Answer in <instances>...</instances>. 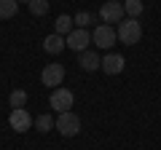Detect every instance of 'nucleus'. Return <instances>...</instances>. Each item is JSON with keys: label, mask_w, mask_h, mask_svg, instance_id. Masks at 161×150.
Masks as SVG:
<instances>
[{"label": "nucleus", "mask_w": 161, "mask_h": 150, "mask_svg": "<svg viewBox=\"0 0 161 150\" xmlns=\"http://www.w3.org/2000/svg\"><path fill=\"white\" fill-rule=\"evenodd\" d=\"M124 67H126V59L121 56V54H108V56H102V72L118 75V72H124Z\"/></svg>", "instance_id": "obj_9"}, {"label": "nucleus", "mask_w": 161, "mask_h": 150, "mask_svg": "<svg viewBox=\"0 0 161 150\" xmlns=\"http://www.w3.org/2000/svg\"><path fill=\"white\" fill-rule=\"evenodd\" d=\"M99 19H102L105 24H110L113 27V22H124V3H118V0H108L102 8H99Z\"/></svg>", "instance_id": "obj_5"}, {"label": "nucleus", "mask_w": 161, "mask_h": 150, "mask_svg": "<svg viewBox=\"0 0 161 150\" xmlns=\"http://www.w3.org/2000/svg\"><path fill=\"white\" fill-rule=\"evenodd\" d=\"M27 8H30L32 16H46L48 13V0H30Z\"/></svg>", "instance_id": "obj_16"}, {"label": "nucleus", "mask_w": 161, "mask_h": 150, "mask_svg": "<svg viewBox=\"0 0 161 150\" xmlns=\"http://www.w3.org/2000/svg\"><path fill=\"white\" fill-rule=\"evenodd\" d=\"M43 48H46V54H62L64 48H67V43H64V35H48L46 40H43Z\"/></svg>", "instance_id": "obj_11"}, {"label": "nucleus", "mask_w": 161, "mask_h": 150, "mask_svg": "<svg viewBox=\"0 0 161 150\" xmlns=\"http://www.w3.org/2000/svg\"><path fill=\"white\" fill-rule=\"evenodd\" d=\"M54 129H59V134H62V137H75V134L80 131V118L75 115L73 110L59 113V118L54 121Z\"/></svg>", "instance_id": "obj_2"}, {"label": "nucleus", "mask_w": 161, "mask_h": 150, "mask_svg": "<svg viewBox=\"0 0 161 150\" xmlns=\"http://www.w3.org/2000/svg\"><path fill=\"white\" fill-rule=\"evenodd\" d=\"M73 22H75V27L86 29L89 24H92V13H89V11H78V13H75V16H73Z\"/></svg>", "instance_id": "obj_18"}, {"label": "nucleus", "mask_w": 161, "mask_h": 150, "mask_svg": "<svg viewBox=\"0 0 161 150\" xmlns=\"http://www.w3.org/2000/svg\"><path fill=\"white\" fill-rule=\"evenodd\" d=\"M48 104L57 113H67L73 107V91H67V88H54L51 97H48Z\"/></svg>", "instance_id": "obj_6"}, {"label": "nucleus", "mask_w": 161, "mask_h": 150, "mask_svg": "<svg viewBox=\"0 0 161 150\" xmlns=\"http://www.w3.org/2000/svg\"><path fill=\"white\" fill-rule=\"evenodd\" d=\"M64 43H67V48H73V51H86V46L92 43V35L86 32V29H80V27H75L73 32L64 38Z\"/></svg>", "instance_id": "obj_8"}, {"label": "nucleus", "mask_w": 161, "mask_h": 150, "mask_svg": "<svg viewBox=\"0 0 161 150\" xmlns=\"http://www.w3.org/2000/svg\"><path fill=\"white\" fill-rule=\"evenodd\" d=\"M115 35H118V40L124 43V46H134V43H140V38H142V24H140L137 19H124V22L118 24V29H115Z\"/></svg>", "instance_id": "obj_1"}, {"label": "nucleus", "mask_w": 161, "mask_h": 150, "mask_svg": "<svg viewBox=\"0 0 161 150\" xmlns=\"http://www.w3.org/2000/svg\"><path fill=\"white\" fill-rule=\"evenodd\" d=\"M115 40H118V35H115V29L110 27V24H99V27L92 32V43L97 48H113Z\"/></svg>", "instance_id": "obj_3"}, {"label": "nucleus", "mask_w": 161, "mask_h": 150, "mask_svg": "<svg viewBox=\"0 0 161 150\" xmlns=\"http://www.w3.org/2000/svg\"><path fill=\"white\" fill-rule=\"evenodd\" d=\"M8 126H11L14 131L24 134V131H30V126H32V118H30V113H27L24 107L11 110V115H8Z\"/></svg>", "instance_id": "obj_7"}, {"label": "nucleus", "mask_w": 161, "mask_h": 150, "mask_svg": "<svg viewBox=\"0 0 161 150\" xmlns=\"http://www.w3.org/2000/svg\"><path fill=\"white\" fill-rule=\"evenodd\" d=\"M73 29H75V22H73V16H67V13H62V16L54 22V32L57 35H64V38H67Z\"/></svg>", "instance_id": "obj_12"}, {"label": "nucleus", "mask_w": 161, "mask_h": 150, "mask_svg": "<svg viewBox=\"0 0 161 150\" xmlns=\"http://www.w3.org/2000/svg\"><path fill=\"white\" fill-rule=\"evenodd\" d=\"M8 102H11V107H14V110L24 107V104H27V91H22V88H14L11 97H8Z\"/></svg>", "instance_id": "obj_17"}, {"label": "nucleus", "mask_w": 161, "mask_h": 150, "mask_svg": "<svg viewBox=\"0 0 161 150\" xmlns=\"http://www.w3.org/2000/svg\"><path fill=\"white\" fill-rule=\"evenodd\" d=\"M32 126L38 129L40 134H46V131H51V129H54V118L48 115V113H43V115H38V118L32 121Z\"/></svg>", "instance_id": "obj_13"}, {"label": "nucleus", "mask_w": 161, "mask_h": 150, "mask_svg": "<svg viewBox=\"0 0 161 150\" xmlns=\"http://www.w3.org/2000/svg\"><path fill=\"white\" fill-rule=\"evenodd\" d=\"M16 11H19V3H16V0H0V19L16 16Z\"/></svg>", "instance_id": "obj_14"}, {"label": "nucleus", "mask_w": 161, "mask_h": 150, "mask_svg": "<svg viewBox=\"0 0 161 150\" xmlns=\"http://www.w3.org/2000/svg\"><path fill=\"white\" fill-rule=\"evenodd\" d=\"M16 3H30V0H16Z\"/></svg>", "instance_id": "obj_19"}, {"label": "nucleus", "mask_w": 161, "mask_h": 150, "mask_svg": "<svg viewBox=\"0 0 161 150\" xmlns=\"http://www.w3.org/2000/svg\"><path fill=\"white\" fill-rule=\"evenodd\" d=\"M142 0H124V13H129V19H137L142 13Z\"/></svg>", "instance_id": "obj_15"}, {"label": "nucleus", "mask_w": 161, "mask_h": 150, "mask_svg": "<svg viewBox=\"0 0 161 150\" xmlns=\"http://www.w3.org/2000/svg\"><path fill=\"white\" fill-rule=\"evenodd\" d=\"M64 81V64H46L43 72H40V83L43 86H51V88H59Z\"/></svg>", "instance_id": "obj_4"}, {"label": "nucleus", "mask_w": 161, "mask_h": 150, "mask_svg": "<svg viewBox=\"0 0 161 150\" xmlns=\"http://www.w3.org/2000/svg\"><path fill=\"white\" fill-rule=\"evenodd\" d=\"M78 56H80V62H78V64H80L83 70H86V72H94V70H99V67H102V59H99L94 51H80Z\"/></svg>", "instance_id": "obj_10"}]
</instances>
